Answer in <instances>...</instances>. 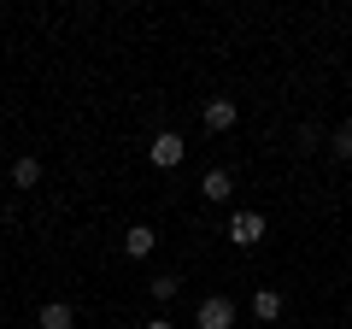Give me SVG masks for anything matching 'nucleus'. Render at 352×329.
Returning <instances> with one entry per match:
<instances>
[{"mask_svg": "<svg viewBox=\"0 0 352 329\" xmlns=\"http://www.w3.org/2000/svg\"><path fill=\"white\" fill-rule=\"evenodd\" d=\"M200 194H206V200H217V206H223L229 194H235V177H229V171H206V177H200Z\"/></svg>", "mask_w": 352, "mask_h": 329, "instance_id": "nucleus-7", "label": "nucleus"}, {"mask_svg": "<svg viewBox=\"0 0 352 329\" xmlns=\"http://www.w3.org/2000/svg\"><path fill=\"white\" fill-rule=\"evenodd\" d=\"M194 329H235V300L229 294H206L200 312H194Z\"/></svg>", "mask_w": 352, "mask_h": 329, "instance_id": "nucleus-2", "label": "nucleus"}, {"mask_svg": "<svg viewBox=\"0 0 352 329\" xmlns=\"http://www.w3.org/2000/svg\"><path fill=\"white\" fill-rule=\"evenodd\" d=\"M153 247H159L153 224H129V229H124V253H129V259H153Z\"/></svg>", "mask_w": 352, "mask_h": 329, "instance_id": "nucleus-5", "label": "nucleus"}, {"mask_svg": "<svg viewBox=\"0 0 352 329\" xmlns=\"http://www.w3.org/2000/svg\"><path fill=\"white\" fill-rule=\"evenodd\" d=\"M252 317H258V323H276V317H282V294L276 288H258V294H252Z\"/></svg>", "mask_w": 352, "mask_h": 329, "instance_id": "nucleus-8", "label": "nucleus"}, {"mask_svg": "<svg viewBox=\"0 0 352 329\" xmlns=\"http://www.w3.org/2000/svg\"><path fill=\"white\" fill-rule=\"evenodd\" d=\"M264 212H229V224H223V235H229V247H258L264 241Z\"/></svg>", "mask_w": 352, "mask_h": 329, "instance_id": "nucleus-1", "label": "nucleus"}, {"mask_svg": "<svg viewBox=\"0 0 352 329\" xmlns=\"http://www.w3.org/2000/svg\"><path fill=\"white\" fill-rule=\"evenodd\" d=\"M36 182H41V159H30V153L12 159V189H36Z\"/></svg>", "mask_w": 352, "mask_h": 329, "instance_id": "nucleus-9", "label": "nucleus"}, {"mask_svg": "<svg viewBox=\"0 0 352 329\" xmlns=\"http://www.w3.org/2000/svg\"><path fill=\"white\" fill-rule=\"evenodd\" d=\"M235 118H241V106L229 100V94H212V100L200 106V124L212 129V136H223V129H235Z\"/></svg>", "mask_w": 352, "mask_h": 329, "instance_id": "nucleus-4", "label": "nucleus"}, {"mask_svg": "<svg viewBox=\"0 0 352 329\" xmlns=\"http://www.w3.org/2000/svg\"><path fill=\"white\" fill-rule=\"evenodd\" d=\"M141 329H176V323H170V317H147V323H141Z\"/></svg>", "mask_w": 352, "mask_h": 329, "instance_id": "nucleus-12", "label": "nucleus"}, {"mask_svg": "<svg viewBox=\"0 0 352 329\" xmlns=\"http://www.w3.org/2000/svg\"><path fill=\"white\" fill-rule=\"evenodd\" d=\"M329 147H335V159H346V164H352V124H340V129H335V141H329Z\"/></svg>", "mask_w": 352, "mask_h": 329, "instance_id": "nucleus-11", "label": "nucleus"}, {"mask_svg": "<svg viewBox=\"0 0 352 329\" xmlns=\"http://www.w3.org/2000/svg\"><path fill=\"white\" fill-rule=\"evenodd\" d=\"M176 294H182V277H153V300H176Z\"/></svg>", "mask_w": 352, "mask_h": 329, "instance_id": "nucleus-10", "label": "nucleus"}, {"mask_svg": "<svg viewBox=\"0 0 352 329\" xmlns=\"http://www.w3.org/2000/svg\"><path fill=\"white\" fill-rule=\"evenodd\" d=\"M153 164H159V171H176V164H182V159H188V141H182V136H176V129H159V136H153Z\"/></svg>", "mask_w": 352, "mask_h": 329, "instance_id": "nucleus-3", "label": "nucleus"}, {"mask_svg": "<svg viewBox=\"0 0 352 329\" xmlns=\"http://www.w3.org/2000/svg\"><path fill=\"white\" fill-rule=\"evenodd\" d=\"M36 329H76V312H71L65 300H47V306L36 312Z\"/></svg>", "mask_w": 352, "mask_h": 329, "instance_id": "nucleus-6", "label": "nucleus"}]
</instances>
